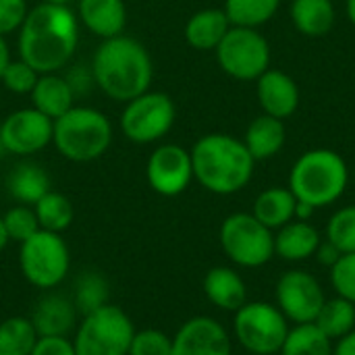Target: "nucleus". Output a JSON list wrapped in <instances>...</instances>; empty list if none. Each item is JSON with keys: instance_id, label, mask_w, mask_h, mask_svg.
Returning a JSON list of instances; mask_svg holds the SVG:
<instances>
[{"instance_id": "nucleus-1", "label": "nucleus", "mask_w": 355, "mask_h": 355, "mask_svg": "<svg viewBox=\"0 0 355 355\" xmlns=\"http://www.w3.org/2000/svg\"><path fill=\"white\" fill-rule=\"evenodd\" d=\"M79 46V19L69 4L40 2L19 29V58L40 75L64 69Z\"/></svg>"}, {"instance_id": "nucleus-2", "label": "nucleus", "mask_w": 355, "mask_h": 355, "mask_svg": "<svg viewBox=\"0 0 355 355\" xmlns=\"http://www.w3.org/2000/svg\"><path fill=\"white\" fill-rule=\"evenodd\" d=\"M94 83L116 102H129L150 89L154 67L141 42L129 35L102 40L92 58Z\"/></svg>"}, {"instance_id": "nucleus-3", "label": "nucleus", "mask_w": 355, "mask_h": 355, "mask_svg": "<svg viewBox=\"0 0 355 355\" xmlns=\"http://www.w3.org/2000/svg\"><path fill=\"white\" fill-rule=\"evenodd\" d=\"M193 179L216 196L241 191L254 177L256 160L245 144L227 133H208L191 148Z\"/></svg>"}, {"instance_id": "nucleus-4", "label": "nucleus", "mask_w": 355, "mask_h": 355, "mask_svg": "<svg viewBox=\"0 0 355 355\" xmlns=\"http://www.w3.org/2000/svg\"><path fill=\"white\" fill-rule=\"evenodd\" d=\"M349 183L345 158L331 148H314L302 154L289 173V189L300 202L324 208L341 200Z\"/></svg>"}, {"instance_id": "nucleus-5", "label": "nucleus", "mask_w": 355, "mask_h": 355, "mask_svg": "<svg viewBox=\"0 0 355 355\" xmlns=\"http://www.w3.org/2000/svg\"><path fill=\"white\" fill-rule=\"evenodd\" d=\"M52 144L71 162H92L112 144V123L92 106H73L54 121Z\"/></svg>"}, {"instance_id": "nucleus-6", "label": "nucleus", "mask_w": 355, "mask_h": 355, "mask_svg": "<svg viewBox=\"0 0 355 355\" xmlns=\"http://www.w3.org/2000/svg\"><path fill=\"white\" fill-rule=\"evenodd\" d=\"M289 320L268 302H245L233 318V333L248 355H279L287 335Z\"/></svg>"}, {"instance_id": "nucleus-7", "label": "nucleus", "mask_w": 355, "mask_h": 355, "mask_svg": "<svg viewBox=\"0 0 355 355\" xmlns=\"http://www.w3.org/2000/svg\"><path fill=\"white\" fill-rule=\"evenodd\" d=\"M220 248L241 268H260L275 258V231L252 212H235L220 225Z\"/></svg>"}, {"instance_id": "nucleus-8", "label": "nucleus", "mask_w": 355, "mask_h": 355, "mask_svg": "<svg viewBox=\"0 0 355 355\" xmlns=\"http://www.w3.org/2000/svg\"><path fill=\"white\" fill-rule=\"evenodd\" d=\"M135 329L131 318L116 306L106 304L83 316L73 347L77 355H127Z\"/></svg>"}, {"instance_id": "nucleus-9", "label": "nucleus", "mask_w": 355, "mask_h": 355, "mask_svg": "<svg viewBox=\"0 0 355 355\" xmlns=\"http://www.w3.org/2000/svg\"><path fill=\"white\" fill-rule=\"evenodd\" d=\"M19 264L23 277L37 289H54L69 272V248L60 233L40 229L21 243Z\"/></svg>"}, {"instance_id": "nucleus-10", "label": "nucleus", "mask_w": 355, "mask_h": 355, "mask_svg": "<svg viewBox=\"0 0 355 355\" xmlns=\"http://www.w3.org/2000/svg\"><path fill=\"white\" fill-rule=\"evenodd\" d=\"M214 52L218 67L237 81H256L270 69V44L252 27L231 25Z\"/></svg>"}, {"instance_id": "nucleus-11", "label": "nucleus", "mask_w": 355, "mask_h": 355, "mask_svg": "<svg viewBox=\"0 0 355 355\" xmlns=\"http://www.w3.org/2000/svg\"><path fill=\"white\" fill-rule=\"evenodd\" d=\"M177 108L164 92H144L129 100L121 114V131L133 144H154L175 125Z\"/></svg>"}, {"instance_id": "nucleus-12", "label": "nucleus", "mask_w": 355, "mask_h": 355, "mask_svg": "<svg viewBox=\"0 0 355 355\" xmlns=\"http://www.w3.org/2000/svg\"><path fill=\"white\" fill-rule=\"evenodd\" d=\"M277 308L291 324H310L318 318L327 295L318 279L306 270H287L277 283Z\"/></svg>"}, {"instance_id": "nucleus-13", "label": "nucleus", "mask_w": 355, "mask_h": 355, "mask_svg": "<svg viewBox=\"0 0 355 355\" xmlns=\"http://www.w3.org/2000/svg\"><path fill=\"white\" fill-rule=\"evenodd\" d=\"M54 121L44 116L40 110L21 108L10 112L0 123V137L6 154L33 156L52 144Z\"/></svg>"}, {"instance_id": "nucleus-14", "label": "nucleus", "mask_w": 355, "mask_h": 355, "mask_svg": "<svg viewBox=\"0 0 355 355\" xmlns=\"http://www.w3.org/2000/svg\"><path fill=\"white\" fill-rule=\"evenodd\" d=\"M146 177L150 187L164 198H175L183 193L193 179L189 150L177 144L158 146L148 158Z\"/></svg>"}, {"instance_id": "nucleus-15", "label": "nucleus", "mask_w": 355, "mask_h": 355, "mask_svg": "<svg viewBox=\"0 0 355 355\" xmlns=\"http://www.w3.org/2000/svg\"><path fill=\"white\" fill-rule=\"evenodd\" d=\"M171 355H231V337L218 320L196 316L173 337Z\"/></svg>"}, {"instance_id": "nucleus-16", "label": "nucleus", "mask_w": 355, "mask_h": 355, "mask_svg": "<svg viewBox=\"0 0 355 355\" xmlns=\"http://www.w3.org/2000/svg\"><path fill=\"white\" fill-rule=\"evenodd\" d=\"M256 94L262 112L281 121L295 114L300 106V87L291 75L281 69H268L256 79Z\"/></svg>"}, {"instance_id": "nucleus-17", "label": "nucleus", "mask_w": 355, "mask_h": 355, "mask_svg": "<svg viewBox=\"0 0 355 355\" xmlns=\"http://www.w3.org/2000/svg\"><path fill=\"white\" fill-rule=\"evenodd\" d=\"M77 308L71 297L48 293L44 295L31 314V324L37 337H67L77 324Z\"/></svg>"}, {"instance_id": "nucleus-18", "label": "nucleus", "mask_w": 355, "mask_h": 355, "mask_svg": "<svg viewBox=\"0 0 355 355\" xmlns=\"http://www.w3.org/2000/svg\"><path fill=\"white\" fill-rule=\"evenodd\" d=\"M77 19L89 33L108 40L125 31L127 6L123 0H77Z\"/></svg>"}, {"instance_id": "nucleus-19", "label": "nucleus", "mask_w": 355, "mask_h": 355, "mask_svg": "<svg viewBox=\"0 0 355 355\" xmlns=\"http://www.w3.org/2000/svg\"><path fill=\"white\" fill-rule=\"evenodd\" d=\"M322 237L310 220H291L275 231V256L285 262H304L312 258Z\"/></svg>"}, {"instance_id": "nucleus-20", "label": "nucleus", "mask_w": 355, "mask_h": 355, "mask_svg": "<svg viewBox=\"0 0 355 355\" xmlns=\"http://www.w3.org/2000/svg\"><path fill=\"white\" fill-rule=\"evenodd\" d=\"M204 293L212 306L225 312H237L248 302V287L241 275L229 266L210 268L204 277Z\"/></svg>"}, {"instance_id": "nucleus-21", "label": "nucleus", "mask_w": 355, "mask_h": 355, "mask_svg": "<svg viewBox=\"0 0 355 355\" xmlns=\"http://www.w3.org/2000/svg\"><path fill=\"white\" fill-rule=\"evenodd\" d=\"M31 104L50 121H56L64 112H69L75 104V92L69 79L60 77L58 73H44L37 77L31 89Z\"/></svg>"}, {"instance_id": "nucleus-22", "label": "nucleus", "mask_w": 355, "mask_h": 355, "mask_svg": "<svg viewBox=\"0 0 355 355\" xmlns=\"http://www.w3.org/2000/svg\"><path fill=\"white\" fill-rule=\"evenodd\" d=\"M285 139H287L285 121L262 114V116H256L248 125L243 144H245L248 152L252 154V158L256 162H260V160H268V158L277 156L283 150Z\"/></svg>"}, {"instance_id": "nucleus-23", "label": "nucleus", "mask_w": 355, "mask_h": 355, "mask_svg": "<svg viewBox=\"0 0 355 355\" xmlns=\"http://www.w3.org/2000/svg\"><path fill=\"white\" fill-rule=\"evenodd\" d=\"M231 29V21L223 8H202L189 17L185 23V40L196 50H216L227 31Z\"/></svg>"}, {"instance_id": "nucleus-24", "label": "nucleus", "mask_w": 355, "mask_h": 355, "mask_svg": "<svg viewBox=\"0 0 355 355\" xmlns=\"http://www.w3.org/2000/svg\"><path fill=\"white\" fill-rule=\"evenodd\" d=\"M297 198L289 187H268L264 189L252 208V214L270 231H279L295 218Z\"/></svg>"}, {"instance_id": "nucleus-25", "label": "nucleus", "mask_w": 355, "mask_h": 355, "mask_svg": "<svg viewBox=\"0 0 355 355\" xmlns=\"http://www.w3.org/2000/svg\"><path fill=\"white\" fill-rule=\"evenodd\" d=\"M335 4L333 0H293L291 21L295 29L306 37H322L335 25Z\"/></svg>"}, {"instance_id": "nucleus-26", "label": "nucleus", "mask_w": 355, "mask_h": 355, "mask_svg": "<svg viewBox=\"0 0 355 355\" xmlns=\"http://www.w3.org/2000/svg\"><path fill=\"white\" fill-rule=\"evenodd\" d=\"M8 193L23 206H35L50 191L48 173L33 162L17 164L6 179Z\"/></svg>"}, {"instance_id": "nucleus-27", "label": "nucleus", "mask_w": 355, "mask_h": 355, "mask_svg": "<svg viewBox=\"0 0 355 355\" xmlns=\"http://www.w3.org/2000/svg\"><path fill=\"white\" fill-rule=\"evenodd\" d=\"M279 355H333V341L314 324H293Z\"/></svg>"}, {"instance_id": "nucleus-28", "label": "nucleus", "mask_w": 355, "mask_h": 355, "mask_svg": "<svg viewBox=\"0 0 355 355\" xmlns=\"http://www.w3.org/2000/svg\"><path fill=\"white\" fill-rule=\"evenodd\" d=\"M281 6V0H225V15L235 27L258 29L268 23Z\"/></svg>"}, {"instance_id": "nucleus-29", "label": "nucleus", "mask_w": 355, "mask_h": 355, "mask_svg": "<svg viewBox=\"0 0 355 355\" xmlns=\"http://www.w3.org/2000/svg\"><path fill=\"white\" fill-rule=\"evenodd\" d=\"M314 324L331 341L345 337L347 333H352L355 329V304L339 297V295L333 300H327L318 318L314 320Z\"/></svg>"}, {"instance_id": "nucleus-30", "label": "nucleus", "mask_w": 355, "mask_h": 355, "mask_svg": "<svg viewBox=\"0 0 355 355\" xmlns=\"http://www.w3.org/2000/svg\"><path fill=\"white\" fill-rule=\"evenodd\" d=\"M37 339L29 318L12 316L0 322V355H31Z\"/></svg>"}, {"instance_id": "nucleus-31", "label": "nucleus", "mask_w": 355, "mask_h": 355, "mask_svg": "<svg viewBox=\"0 0 355 355\" xmlns=\"http://www.w3.org/2000/svg\"><path fill=\"white\" fill-rule=\"evenodd\" d=\"M35 216L40 223V229L44 231H52V233H62L71 227L73 223V204L69 202L67 196L58 193V191H48L35 206Z\"/></svg>"}, {"instance_id": "nucleus-32", "label": "nucleus", "mask_w": 355, "mask_h": 355, "mask_svg": "<svg viewBox=\"0 0 355 355\" xmlns=\"http://www.w3.org/2000/svg\"><path fill=\"white\" fill-rule=\"evenodd\" d=\"M108 291L110 289H108L106 279L100 272L87 270V272H81L79 279L75 281L71 300H73L77 312L81 316H87L108 304Z\"/></svg>"}, {"instance_id": "nucleus-33", "label": "nucleus", "mask_w": 355, "mask_h": 355, "mask_svg": "<svg viewBox=\"0 0 355 355\" xmlns=\"http://www.w3.org/2000/svg\"><path fill=\"white\" fill-rule=\"evenodd\" d=\"M327 241H331L341 254L355 252V204L339 208L327 225Z\"/></svg>"}, {"instance_id": "nucleus-34", "label": "nucleus", "mask_w": 355, "mask_h": 355, "mask_svg": "<svg viewBox=\"0 0 355 355\" xmlns=\"http://www.w3.org/2000/svg\"><path fill=\"white\" fill-rule=\"evenodd\" d=\"M4 227H6V233H8V239L10 241H19L23 243L25 239H29L33 233L40 231V223H37V216H35V210L33 206H15L10 208L4 216Z\"/></svg>"}, {"instance_id": "nucleus-35", "label": "nucleus", "mask_w": 355, "mask_h": 355, "mask_svg": "<svg viewBox=\"0 0 355 355\" xmlns=\"http://www.w3.org/2000/svg\"><path fill=\"white\" fill-rule=\"evenodd\" d=\"M171 352H173V337L156 329H146L133 335L127 355H171Z\"/></svg>"}, {"instance_id": "nucleus-36", "label": "nucleus", "mask_w": 355, "mask_h": 355, "mask_svg": "<svg viewBox=\"0 0 355 355\" xmlns=\"http://www.w3.org/2000/svg\"><path fill=\"white\" fill-rule=\"evenodd\" d=\"M331 287L339 297L355 304V252L343 254L331 268Z\"/></svg>"}, {"instance_id": "nucleus-37", "label": "nucleus", "mask_w": 355, "mask_h": 355, "mask_svg": "<svg viewBox=\"0 0 355 355\" xmlns=\"http://www.w3.org/2000/svg\"><path fill=\"white\" fill-rule=\"evenodd\" d=\"M37 77H40V73L33 71L25 60L19 58V60H10V62H8V67L4 69L0 81H2V85H4L8 92L21 94V96H23V94H31V89H33Z\"/></svg>"}, {"instance_id": "nucleus-38", "label": "nucleus", "mask_w": 355, "mask_h": 355, "mask_svg": "<svg viewBox=\"0 0 355 355\" xmlns=\"http://www.w3.org/2000/svg\"><path fill=\"white\" fill-rule=\"evenodd\" d=\"M27 12V0H0V35L19 31Z\"/></svg>"}, {"instance_id": "nucleus-39", "label": "nucleus", "mask_w": 355, "mask_h": 355, "mask_svg": "<svg viewBox=\"0 0 355 355\" xmlns=\"http://www.w3.org/2000/svg\"><path fill=\"white\" fill-rule=\"evenodd\" d=\"M31 355H77L67 337H40Z\"/></svg>"}, {"instance_id": "nucleus-40", "label": "nucleus", "mask_w": 355, "mask_h": 355, "mask_svg": "<svg viewBox=\"0 0 355 355\" xmlns=\"http://www.w3.org/2000/svg\"><path fill=\"white\" fill-rule=\"evenodd\" d=\"M341 256H343V254H341L331 241H327V239L320 241V245H318V250H316V254H314V258L318 260V264H320V266H327V268H333Z\"/></svg>"}, {"instance_id": "nucleus-41", "label": "nucleus", "mask_w": 355, "mask_h": 355, "mask_svg": "<svg viewBox=\"0 0 355 355\" xmlns=\"http://www.w3.org/2000/svg\"><path fill=\"white\" fill-rule=\"evenodd\" d=\"M333 355H355V329L333 343Z\"/></svg>"}, {"instance_id": "nucleus-42", "label": "nucleus", "mask_w": 355, "mask_h": 355, "mask_svg": "<svg viewBox=\"0 0 355 355\" xmlns=\"http://www.w3.org/2000/svg\"><path fill=\"white\" fill-rule=\"evenodd\" d=\"M314 212H316V208H312L310 204L297 200V204H295V218L293 220H310Z\"/></svg>"}, {"instance_id": "nucleus-43", "label": "nucleus", "mask_w": 355, "mask_h": 355, "mask_svg": "<svg viewBox=\"0 0 355 355\" xmlns=\"http://www.w3.org/2000/svg\"><path fill=\"white\" fill-rule=\"evenodd\" d=\"M10 60H12V58H10L8 44H6L4 35H0V77H2V73H4V69L8 67V62H10Z\"/></svg>"}, {"instance_id": "nucleus-44", "label": "nucleus", "mask_w": 355, "mask_h": 355, "mask_svg": "<svg viewBox=\"0 0 355 355\" xmlns=\"http://www.w3.org/2000/svg\"><path fill=\"white\" fill-rule=\"evenodd\" d=\"M8 233H6V227H4V220L0 218V252L8 245Z\"/></svg>"}, {"instance_id": "nucleus-45", "label": "nucleus", "mask_w": 355, "mask_h": 355, "mask_svg": "<svg viewBox=\"0 0 355 355\" xmlns=\"http://www.w3.org/2000/svg\"><path fill=\"white\" fill-rule=\"evenodd\" d=\"M345 10H347V19L352 21V25L355 27V0H347L345 2Z\"/></svg>"}, {"instance_id": "nucleus-46", "label": "nucleus", "mask_w": 355, "mask_h": 355, "mask_svg": "<svg viewBox=\"0 0 355 355\" xmlns=\"http://www.w3.org/2000/svg\"><path fill=\"white\" fill-rule=\"evenodd\" d=\"M44 2H50V4H69L71 0H44Z\"/></svg>"}, {"instance_id": "nucleus-47", "label": "nucleus", "mask_w": 355, "mask_h": 355, "mask_svg": "<svg viewBox=\"0 0 355 355\" xmlns=\"http://www.w3.org/2000/svg\"><path fill=\"white\" fill-rule=\"evenodd\" d=\"M2 154H6V150H4V146H2V137H0V156Z\"/></svg>"}]
</instances>
